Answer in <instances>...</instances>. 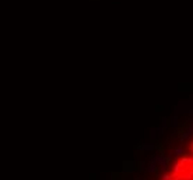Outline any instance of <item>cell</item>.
Listing matches in <instances>:
<instances>
[{"mask_svg":"<svg viewBox=\"0 0 193 180\" xmlns=\"http://www.w3.org/2000/svg\"><path fill=\"white\" fill-rule=\"evenodd\" d=\"M163 180H172V176H168V175H164V176H163Z\"/></svg>","mask_w":193,"mask_h":180,"instance_id":"obj_1","label":"cell"}]
</instances>
